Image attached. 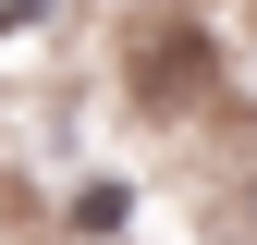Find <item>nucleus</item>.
Segmentation results:
<instances>
[{"label":"nucleus","instance_id":"obj_1","mask_svg":"<svg viewBox=\"0 0 257 245\" xmlns=\"http://www.w3.org/2000/svg\"><path fill=\"white\" fill-rule=\"evenodd\" d=\"M74 233H122V184H74Z\"/></svg>","mask_w":257,"mask_h":245}]
</instances>
